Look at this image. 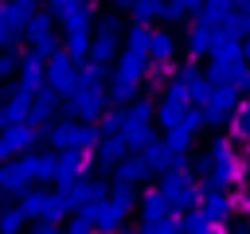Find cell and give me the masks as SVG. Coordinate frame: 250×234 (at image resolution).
Segmentation results:
<instances>
[{"label":"cell","mask_w":250,"mask_h":234,"mask_svg":"<svg viewBox=\"0 0 250 234\" xmlns=\"http://www.w3.org/2000/svg\"><path fill=\"white\" fill-rule=\"evenodd\" d=\"M160 144H164L168 152H176V156H188V152H191V136H188L184 129H172V133H164V136H160Z\"/></svg>","instance_id":"cell-35"},{"label":"cell","mask_w":250,"mask_h":234,"mask_svg":"<svg viewBox=\"0 0 250 234\" xmlns=\"http://www.w3.org/2000/svg\"><path fill=\"white\" fill-rule=\"evenodd\" d=\"M43 207H47V187H27V191L20 195V211H23L27 222H39Z\"/></svg>","instance_id":"cell-27"},{"label":"cell","mask_w":250,"mask_h":234,"mask_svg":"<svg viewBox=\"0 0 250 234\" xmlns=\"http://www.w3.org/2000/svg\"><path fill=\"white\" fill-rule=\"evenodd\" d=\"M66 195H70L74 214H78V211H94L98 203H105V199H109V183H105V179H82V183H78V187H70Z\"/></svg>","instance_id":"cell-12"},{"label":"cell","mask_w":250,"mask_h":234,"mask_svg":"<svg viewBox=\"0 0 250 234\" xmlns=\"http://www.w3.org/2000/svg\"><path fill=\"white\" fill-rule=\"evenodd\" d=\"M156 191L168 199L172 214H188V211H199V195H203V183H199L191 172H164Z\"/></svg>","instance_id":"cell-2"},{"label":"cell","mask_w":250,"mask_h":234,"mask_svg":"<svg viewBox=\"0 0 250 234\" xmlns=\"http://www.w3.org/2000/svg\"><path fill=\"white\" fill-rule=\"evenodd\" d=\"M90 172H94V152H59L55 183H59V191H70L82 179H90Z\"/></svg>","instance_id":"cell-6"},{"label":"cell","mask_w":250,"mask_h":234,"mask_svg":"<svg viewBox=\"0 0 250 234\" xmlns=\"http://www.w3.org/2000/svg\"><path fill=\"white\" fill-rule=\"evenodd\" d=\"M180 226H184V234H227L223 226H211L199 211H188V214L180 218Z\"/></svg>","instance_id":"cell-32"},{"label":"cell","mask_w":250,"mask_h":234,"mask_svg":"<svg viewBox=\"0 0 250 234\" xmlns=\"http://www.w3.org/2000/svg\"><path fill=\"white\" fill-rule=\"evenodd\" d=\"M43 86L55 94V98H70L78 90V62H70L62 51L47 58V74H43Z\"/></svg>","instance_id":"cell-4"},{"label":"cell","mask_w":250,"mask_h":234,"mask_svg":"<svg viewBox=\"0 0 250 234\" xmlns=\"http://www.w3.org/2000/svg\"><path fill=\"white\" fill-rule=\"evenodd\" d=\"M211 62H215V66H227V70L238 66V62H242V43L219 31V39L211 43Z\"/></svg>","instance_id":"cell-22"},{"label":"cell","mask_w":250,"mask_h":234,"mask_svg":"<svg viewBox=\"0 0 250 234\" xmlns=\"http://www.w3.org/2000/svg\"><path fill=\"white\" fill-rule=\"evenodd\" d=\"M219 31H223V27L195 20V23H191V31H188V43H184V47H188V55H191V58H203V55H211V43L219 39Z\"/></svg>","instance_id":"cell-17"},{"label":"cell","mask_w":250,"mask_h":234,"mask_svg":"<svg viewBox=\"0 0 250 234\" xmlns=\"http://www.w3.org/2000/svg\"><path fill=\"white\" fill-rule=\"evenodd\" d=\"M125 113H129V117H141V121H156V101H152L148 94H141Z\"/></svg>","instance_id":"cell-39"},{"label":"cell","mask_w":250,"mask_h":234,"mask_svg":"<svg viewBox=\"0 0 250 234\" xmlns=\"http://www.w3.org/2000/svg\"><path fill=\"white\" fill-rule=\"evenodd\" d=\"M35 16H39V8H35L31 0H8V4H0V20H4L8 31L20 35V39H23V27H27Z\"/></svg>","instance_id":"cell-14"},{"label":"cell","mask_w":250,"mask_h":234,"mask_svg":"<svg viewBox=\"0 0 250 234\" xmlns=\"http://www.w3.org/2000/svg\"><path fill=\"white\" fill-rule=\"evenodd\" d=\"M27 218L20 207H0V234H23Z\"/></svg>","instance_id":"cell-33"},{"label":"cell","mask_w":250,"mask_h":234,"mask_svg":"<svg viewBox=\"0 0 250 234\" xmlns=\"http://www.w3.org/2000/svg\"><path fill=\"white\" fill-rule=\"evenodd\" d=\"M129 16H133V27H148L152 20L164 16V4H156V0H137V4H129Z\"/></svg>","instance_id":"cell-29"},{"label":"cell","mask_w":250,"mask_h":234,"mask_svg":"<svg viewBox=\"0 0 250 234\" xmlns=\"http://www.w3.org/2000/svg\"><path fill=\"white\" fill-rule=\"evenodd\" d=\"M43 74H47V58H39V55L23 51V55H20V70H16V78H20L16 86H20L23 94H31V98H35V94L43 90Z\"/></svg>","instance_id":"cell-11"},{"label":"cell","mask_w":250,"mask_h":234,"mask_svg":"<svg viewBox=\"0 0 250 234\" xmlns=\"http://www.w3.org/2000/svg\"><path fill=\"white\" fill-rule=\"evenodd\" d=\"M35 234H62V226H51V222H35Z\"/></svg>","instance_id":"cell-47"},{"label":"cell","mask_w":250,"mask_h":234,"mask_svg":"<svg viewBox=\"0 0 250 234\" xmlns=\"http://www.w3.org/2000/svg\"><path fill=\"white\" fill-rule=\"evenodd\" d=\"M16 70H20V51L4 47V51H0V82H12Z\"/></svg>","instance_id":"cell-40"},{"label":"cell","mask_w":250,"mask_h":234,"mask_svg":"<svg viewBox=\"0 0 250 234\" xmlns=\"http://www.w3.org/2000/svg\"><path fill=\"white\" fill-rule=\"evenodd\" d=\"M180 129H184L188 136H195V133L203 129V113H199V105H188V109H184V117H180Z\"/></svg>","instance_id":"cell-42"},{"label":"cell","mask_w":250,"mask_h":234,"mask_svg":"<svg viewBox=\"0 0 250 234\" xmlns=\"http://www.w3.org/2000/svg\"><path fill=\"white\" fill-rule=\"evenodd\" d=\"M23 39L31 43V55H39V58H51V55H59L62 51V39H59V31H55V20L39 8V16L23 27Z\"/></svg>","instance_id":"cell-3"},{"label":"cell","mask_w":250,"mask_h":234,"mask_svg":"<svg viewBox=\"0 0 250 234\" xmlns=\"http://www.w3.org/2000/svg\"><path fill=\"white\" fill-rule=\"evenodd\" d=\"M121 234H141V226H125V230H121Z\"/></svg>","instance_id":"cell-49"},{"label":"cell","mask_w":250,"mask_h":234,"mask_svg":"<svg viewBox=\"0 0 250 234\" xmlns=\"http://www.w3.org/2000/svg\"><path fill=\"white\" fill-rule=\"evenodd\" d=\"M246 121H250V109H246Z\"/></svg>","instance_id":"cell-52"},{"label":"cell","mask_w":250,"mask_h":234,"mask_svg":"<svg viewBox=\"0 0 250 234\" xmlns=\"http://www.w3.org/2000/svg\"><path fill=\"white\" fill-rule=\"evenodd\" d=\"M59 109H62V98H55V94H51V90L43 86V90H39V94L31 98V113H27V125H31V129H35V133L43 136V129L51 125V117H55Z\"/></svg>","instance_id":"cell-13"},{"label":"cell","mask_w":250,"mask_h":234,"mask_svg":"<svg viewBox=\"0 0 250 234\" xmlns=\"http://www.w3.org/2000/svg\"><path fill=\"white\" fill-rule=\"evenodd\" d=\"M121 113H125V109H105L98 133H102V136H117V133H121Z\"/></svg>","instance_id":"cell-41"},{"label":"cell","mask_w":250,"mask_h":234,"mask_svg":"<svg viewBox=\"0 0 250 234\" xmlns=\"http://www.w3.org/2000/svg\"><path fill=\"white\" fill-rule=\"evenodd\" d=\"M0 47H12V51H20V35H12L4 20H0Z\"/></svg>","instance_id":"cell-46"},{"label":"cell","mask_w":250,"mask_h":234,"mask_svg":"<svg viewBox=\"0 0 250 234\" xmlns=\"http://www.w3.org/2000/svg\"><path fill=\"white\" fill-rule=\"evenodd\" d=\"M141 234H184V226H180V214H168L156 222H141Z\"/></svg>","instance_id":"cell-36"},{"label":"cell","mask_w":250,"mask_h":234,"mask_svg":"<svg viewBox=\"0 0 250 234\" xmlns=\"http://www.w3.org/2000/svg\"><path fill=\"white\" fill-rule=\"evenodd\" d=\"M148 39H152V27H133V23H129V31H125V47H129V51L148 55Z\"/></svg>","instance_id":"cell-37"},{"label":"cell","mask_w":250,"mask_h":234,"mask_svg":"<svg viewBox=\"0 0 250 234\" xmlns=\"http://www.w3.org/2000/svg\"><path fill=\"white\" fill-rule=\"evenodd\" d=\"M230 203H234V214L250 218V187H238V191L230 195Z\"/></svg>","instance_id":"cell-45"},{"label":"cell","mask_w":250,"mask_h":234,"mask_svg":"<svg viewBox=\"0 0 250 234\" xmlns=\"http://www.w3.org/2000/svg\"><path fill=\"white\" fill-rule=\"evenodd\" d=\"M195 12H199V0H176V4H164V16H160V20L180 23L184 16H195Z\"/></svg>","instance_id":"cell-34"},{"label":"cell","mask_w":250,"mask_h":234,"mask_svg":"<svg viewBox=\"0 0 250 234\" xmlns=\"http://www.w3.org/2000/svg\"><path fill=\"white\" fill-rule=\"evenodd\" d=\"M234 12V4L230 0H207V4H199V12H195V20H203V23H215V27H223V20Z\"/></svg>","instance_id":"cell-28"},{"label":"cell","mask_w":250,"mask_h":234,"mask_svg":"<svg viewBox=\"0 0 250 234\" xmlns=\"http://www.w3.org/2000/svg\"><path fill=\"white\" fill-rule=\"evenodd\" d=\"M141 160L148 164V172H160V176L176 168V152H168V148H164L160 140H152V144H148V148L141 152Z\"/></svg>","instance_id":"cell-24"},{"label":"cell","mask_w":250,"mask_h":234,"mask_svg":"<svg viewBox=\"0 0 250 234\" xmlns=\"http://www.w3.org/2000/svg\"><path fill=\"white\" fill-rule=\"evenodd\" d=\"M74 129H78V121H51L47 129H43V140L55 148V152H74Z\"/></svg>","instance_id":"cell-19"},{"label":"cell","mask_w":250,"mask_h":234,"mask_svg":"<svg viewBox=\"0 0 250 234\" xmlns=\"http://www.w3.org/2000/svg\"><path fill=\"white\" fill-rule=\"evenodd\" d=\"M203 82V70L195 66V62H180L176 70H172V82L168 86H180V90H188V94H195V86Z\"/></svg>","instance_id":"cell-30"},{"label":"cell","mask_w":250,"mask_h":234,"mask_svg":"<svg viewBox=\"0 0 250 234\" xmlns=\"http://www.w3.org/2000/svg\"><path fill=\"white\" fill-rule=\"evenodd\" d=\"M242 66H250V35L242 39Z\"/></svg>","instance_id":"cell-48"},{"label":"cell","mask_w":250,"mask_h":234,"mask_svg":"<svg viewBox=\"0 0 250 234\" xmlns=\"http://www.w3.org/2000/svg\"><path fill=\"white\" fill-rule=\"evenodd\" d=\"M117 55H121V35H117V31H102V27H94L90 58H94V62H102V66H113V62H117Z\"/></svg>","instance_id":"cell-15"},{"label":"cell","mask_w":250,"mask_h":234,"mask_svg":"<svg viewBox=\"0 0 250 234\" xmlns=\"http://www.w3.org/2000/svg\"><path fill=\"white\" fill-rule=\"evenodd\" d=\"M242 8H246V20H250V4H242Z\"/></svg>","instance_id":"cell-51"},{"label":"cell","mask_w":250,"mask_h":234,"mask_svg":"<svg viewBox=\"0 0 250 234\" xmlns=\"http://www.w3.org/2000/svg\"><path fill=\"white\" fill-rule=\"evenodd\" d=\"M125 156H129V148L121 144V136H102L98 148H94V168L98 172H113Z\"/></svg>","instance_id":"cell-18"},{"label":"cell","mask_w":250,"mask_h":234,"mask_svg":"<svg viewBox=\"0 0 250 234\" xmlns=\"http://www.w3.org/2000/svg\"><path fill=\"white\" fill-rule=\"evenodd\" d=\"M121 144L129 148V156H141L152 140H160L156 136V125L152 121H141V117H129V113H121Z\"/></svg>","instance_id":"cell-9"},{"label":"cell","mask_w":250,"mask_h":234,"mask_svg":"<svg viewBox=\"0 0 250 234\" xmlns=\"http://www.w3.org/2000/svg\"><path fill=\"white\" fill-rule=\"evenodd\" d=\"M137 211H141V218H145V222H156V218H168V214H172L168 199H164L156 187H145V191L137 195Z\"/></svg>","instance_id":"cell-20"},{"label":"cell","mask_w":250,"mask_h":234,"mask_svg":"<svg viewBox=\"0 0 250 234\" xmlns=\"http://www.w3.org/2000/svg\"><path fill=\"white\" fill-rule=\"evenodd\" d=\"M176 55H180V43L172 31H152L148 39V62L152 66H176Z\"/></svg>","instance_id":"cell-16"},{"label":"cell","mask_w":250,"mask_h":234,"mask_svg":"<svg viewBox=\"0 0 250 234\" xmlns=\"http://www.w3.org/2000/svg\"><path fill=\"white\" fill-rule=\"evenodd\" d=\"M172 70H176V66H152V62H148L145 90H168V82H172Z\"/></svg>","instance_id":"cell-38"},{"label":"cell","mask_w":250,"mask_h":234,"mask_svg":"<svg viewBox=\"0 0 250 234\" xmlns=\"http://www.w3.org/2000/svg\"><path fill=\"white\" fill-rule=\"evenodd\" d=\"M184 109H188V105H176V101H168V98H164V101L156 105V121H152V125H160L164 133H172V129H180Z\"/></svg>","instance_id":"cell-31"},{"label":"cell","mask_w":250,"mask_h":234,"mask_svg":"<svg viewBox=\"0 0 250 234\" xmlns=\"http://www.w3.org/2000/svg\"><path fill=\"white\" fill-rule=\"evenodd\" d=\"M105 109H109L105 86H102V90H82V86H78V90L66 98V113H70V121H78V125H94Z\"/></svg>","instance_id":"cell-5"},{"label":"cell","mask_w":250,"mask_h":234,"mask_svg":"<svg viewBox=\"0 0 250 234\" xmlns=\"http://www.w3.org/2000/svg\"><path fill=\"white\" fill-rule=\"evenodd\" d=\"M43 136L31 129V125H16V129H4L0 133V168L4 164H12V160H20V156H27V152H35V144H39Z\"/></svg>","instance_id":"cell-7"},{"label":"cell","mask_w":250,"mask_h":234,"mask_svg":"<svg viewBox=\"0 0 250 234\" xmlns=\"http://www.w3.org/2000/svg\"><path fill=\"white\" fill-rule=\"evenodd\" d=\"M207 164H211V172H207V179H203V187H211V191H238V187H246V179H250V168H246V160L238 156V148L227 140V136H215L211 144H207Z\"/></svg>","instance_id":"cell-1"},{"label":"cell","mask_w":250,"mask_h":234,"mask_svg":"<svg viewBox=\"0 0 250 234\" xmlns=\"http://www.w3.org/2000/svg\"><path fill=\"white\" fill-rule=\"evenodd\" d=\"M74 214V207H70V195L66 191H47V207H43V214H39V222H51V226H62L66 218Z\"/></svg>","instance_id":"cell-21"},{"label":"cell","mask_w":250,"mask_h":234,"mask_svg":"<svg viewBox=\"0 0 250 234\" xmlns=\"http://www.w3.org/2000/svg\"><path fill=\"white\" fill-rule=\"evenodd\" d=\"M199 214H203L211 226H223V230H227V222L234 218L230 191H211V187H203V195H199Z\"/></svg>","instance_id":"cell-10"},{"label":"cell","mask_w":250,"mask_h":234,"mask_svg":"<svg viewBox=\"0 0 250 234\" xmlns=\"http://www.w3.org/2000/svg\"><path fill=\"white\" fill-rule=\"evenodd\" d=\"M113 176H117V183H125V187H141V183H148V164L141 160V156H125L117 168H113Z\"/></svg>","instance_id":"cell-23"},{"label":"cell","mask_w":250,"mask_h":234,"mask_svg":"<svg viewBox=\"0 0 250 234\" xmlns=\"http://www.w3.org/2000/svg\"><path fill=\"white\" fill-rule=\"evenodd\" d=\"M145 74H148V55L121 47V55H117V62H113V82H117V86H129V90L141 94Z\"/></svg>","instance_id":"cell-8"},{"label":"cell","mask_w":250,"mask_h":234,"mask_svg":"<svg viewBox=\"0 0 250 234\" xmlns=\"http://www.w3.org/2000/svg\"><path fill=\"white\" fill-rule=\"evenodd\" d=\"M137 195H141L137 187H125V183H113V187H109V199H105V203H109V207H113L117 214H125V218H129V214L137 211Z\"/></svg>","instance_id":"cell-26"},{"label":"cell","mask_w":250,"mask_h":234,"mask_svg":"<svg viewBox=\"0 0 250 234\" xmlns=\"http://www.w3.org/2000/svg\"><path fill=\"white\" fill-rule=\"evenodd\" d=\"M234 234H250V226H238V230H234Z\"/></svg>","instance_id":"cell-50"},{"label":"cell","mask_w":250,"mask_h":234,"mask_svg":"<svg viewBox=\"0 0 250 234\" xmlns=\"http://www.w3.org/2000/svg\"><path fill=\"white\" fill-rule=\"evenodd\" d=\"M90 222H94V234H121L125 230V214H117L109 203H102Z\"/></svg>","instance_id":"cell-25"},{"label":"cell","mask_w":250,"mask_h":234,"mask_svg":"<svg viewBox=\"0 0 250 234\" xmlns=\"http://www.w3.org/2000/svg\"><path fill=\"white\" fill-rule=\"evenodd\" d=\"M230 90H234L238 98H242V94H250V66H242V62H238V66L230 70Z\"/></svg>","instance_id":"cell-43"},{"label":"cell","mask_w":250,"mask_h":234,"mask_svg":"<svg viewBox=\"0 0 250 234\" xmlns=\"http://www.w3.org/2000/svg\"><path fill=\"white\" fill-rule=\"evenodd\" d=\"M62 234H94V222H90V218H78V214H70V218L62 222Z\"/></svg>","instance_id":"cell-44"}]
</instances>
